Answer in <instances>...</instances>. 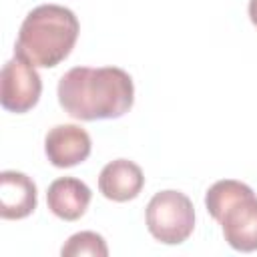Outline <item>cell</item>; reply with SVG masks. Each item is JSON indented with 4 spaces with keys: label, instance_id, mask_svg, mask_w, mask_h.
I'll return each instance as SVG.
<instances>
[{
    "label": "cell",
    "instance_id": "obj_1",
    "mask_svg": "<svg viewBox=\"0 0 257 257\" xmlns=\"http://www.w3.org/2000/svg\"><path fill=\"white\" fill-rule=\"evenodd\" d=\"M58 102L72 118H118L133 108L135 84L118 66H74L58 80Z\"/></svg>",
    "mask_w": 257,
    "mask_h": 257
},
{
    "label": "cell",
    "instance_id": "obj_2",
    "mask_svg": "<svg viewBox=\"0 0 257 257\" xmlns=\"http://www.w3.org/2000/svg\"><path fill=\"white\" fill-rule=\"evenodd\" d=\"M80 32L78 18L70 8L40 4L20 24L14 54L32 66L52 68L72 52Z\"/></svg>",
    "mask_w": 257,
    "mask_h": 257
},
{
    "label": "cell",
    "instance_id": "obj_3",
    "mask_svg": "<svg viewBox=\"0 0 257 257\" xmlns=\"http://www.w3.org/2000/svg\"><path fill=\"white\" fill-rule=\"evenodd\" d=\"M205 207L235 251H257V197L249 185L235 179L217 181L205 195Z\"/></svg>",
    "mask_w": 257,
    "mask_h": 257
},
{
    "label": "cell",
    "instance_id": "obj_4",
    "mask_svg": "<svg viewBox=\"0 0 257 257\" xmlns=\"http://www.w3.org/2000/svg\"><path fill=\"white\" fill-rule=\"evenodd\" d=\"M145 221L157 241L179 245L187 241L195 229V209L185 193L167 189L153 195L145 211Z\"/></svg>",
    "mask_w": 257,
    "mask_h": 257
},
{
    "label": "cell",
    "instance_id": "obj_5",
    "mask_svg": "<svg viewBox=\"0 0 257 257\" xmlns=\"http://www.w3.org/2000/svg\"><path fill=\"white\" fill-rule=\"evenodd\" d=\"M0 86L2 108L16 114L32 110L42 94V80L40 74L36 72V66H32L30 62L16 54L4 64Z\"/></svg>",
    "mask_w": 257,
    "mask_h": 257
},
{
    "label": "cell",
    "instance_id": "obj_6",
    "mask_svg": "<svg viewBox=\"0 0 257 257\" xmlns=\"http://www.w3.org/2000/svg\"><path fill=\"white\" fill-rule=\"evenodd\" d=\"M92 151L88 133L78 124H56L46 133L44 153L50 165L68 169L84 163Z\"/></svg>",
    "mask_w": 257,
    "mask_h": 257
},
{
    "label": "cell",
    "instance_id": "obj_7",
    "mask_svg": "<svg viewBox=\"0 0 257 257\" xmlns=\"http://www.w3.org/2000/svg\"><path fill=\"white\" fill-rule=\"evenodd\" d=\"M145 175L141 167L128 159H116L102 167L98 175V191L114 203H126L141 195Z\"/></svg>",
    "mask_w": 257,
    "mask_h": 257
},
{
    "label": "cell",
    "instance_id": "obj_8",
    "mask_svg": "<svg viewBox=\"0 0 257 257\" xmlns=\"http://www.w3.org/2000/svg\"><path fill=\"white\" fill-rule=\"evenodd\" d=\"M38 203V191L34 181L18 171L0 173V217L24 219Z\"/></svg>",
    "mask_w": 257,
    "mask_h": 257
},
{
    "label": "cell",
    "instance_id": "obj_9",
    "mask_svg": "<svg viewBox=\"0 0 257 257\" xmlns=\"http://www.w3.org/2000/svg\"><path fill=\"white\" fill-rule=\"evenodd\" d=\"M92 193L88 185L76 177H60L48 185L46 191V205L62 221H76L80 219L88 205Z\"/></svg>",
    "mask_w": 257,
    "mask_h": 257
},
{
    "label": "cell",
    "instance_id": "obj_10",
    "mask_svg": "<svg viewBox=\"0 0 257 257\" xmlns=\"http://www.w3.org/2000/svg\"><path fill=\"white\" fill-rule=\"evenodd\" d=\"M60 255L62 257H82V255L106 257L108 247H106V241L102 239V235H98L94 231H80V233H74L68 237V241L60 249Z\"/></svg>",
    "mask_w": 257,
    "mask_h": 257
},
{
    "label": "cell",
    "instance_id": "obj_11",
    "mask_svg": "<svg viewBox=\"0 0 257 257\" xmlns=\"http://www.w3.org/2000/svg\"><path fill=\"white\" fill-rule=\"evenodd\" d=\"M249 20L253 22V26H257V0H249Z\"/></svg>",
    "mask_w": 257,
    "mask_h": 257
}]
</instances>
